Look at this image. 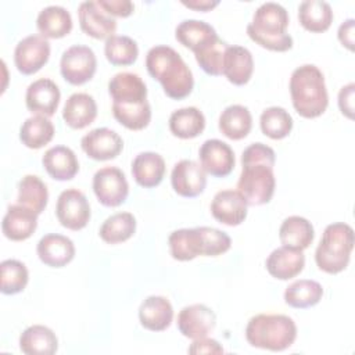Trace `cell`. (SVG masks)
Listing matches in <instances>:
<instances>
[{
	"mask_svg": "<svg viewBox=\"0 0 355 355\" xmlns=\"http://www.w3.org/2000/svg\"><path fill=\"white\" fill-rule=\"evenodd\" d=\"M275 159L273 148L263 143H252L243 151L237 190L248 205H262L272 200L276 186Z\"/></svg>",
	"mask_w": 355,
	"mask_h": 355,
	"instance_id": "6da1fadb",
	"label": "cell"
},
{
	"mask_svg": "<svg viewBox=\"0 0 355 355\" xmlns=\"http://www.w3.org/2000/svg\"><path fill=\"white\" fill-rule=\"evenodd\" d=\"M146 67L169 98L182 100L191 93L193 73L175 49L164 44L151 47L146 55Z\"/></svg>",
	"mask_w": 355,
	"mask_h": 355,
	"instance_id": "7a4b0ae2",
	"label": "cell"
},
{
	"mask_svg": "<svg viewBox=\"0 0 355 355\" xmlns=\"http://www.w3.org/2000/svg\"><path fill=\"white\" fill-rule=\"evenodd\" d=\"M290 94L294 110L304 118L320 116L329 104L327 89L322 71L313 64L295 68L290 78Z\"/></svg>",
	"mask_w": 355,
	"mask_h": 355,
	"instance_id": "3957f363",
	"label": "cell"
},
{
	"mask_svg": "<svg viewBox=\"0 0 355 355\" xmlns=\"http://www.w3.org/2000/svg\"><path fill=\"white\" fill-rule=\"evenodd\" d=\"M288 14L279 3L261 4L247 25V35L252 42L272 51H287L293 47V37L287 33Z\"/></svg>",
	"mask_w": 355,
	"mask_h": 355,
	"instance_id": "277c9868",
	"label": "cell"
},
{
	"mask_svg": "<svg viewBox=\"0 0 355 355\" xmlns=\"http://www.w3.org/2000/svg\"><path fill=\"white\" fill-rule=\"evenodd\" d=\"M297 337L294 320L280 313H259L252 316L245 327V338L250 345L269 349L284 351L291 347Z\"/></svg>",
	"mask_w": 355,
	"mask_h": 355,
	"instance_id": "5b68a950",
	"label": "cell"
},
{
	"mask_svg": "<svg viewBox=\"0 0 355 355\" xmlns=\"http://www.w3.org/2000/svg\"><path fill=\"white\" fill-rule=\"evenodd\" d=\"M354 248V230L348 223L336 222L326 226L315 251L318 268L326 273L336 275L344 270Z\"/></svg>",
	"mask_w": 355,
	"mask_h": 355,
	"instance_id": "8992f818",
	"label": "cell"
},
{
	"mask_svg": "<svg viewBox=\"0 0 355 355\" xmlns=\"http://www.w3.org/2000/svg\"><path fill=\"white\" fill-rule=\"evenodd\" d=\"M96 68H97L96 54L87 46H82V44L71 46L61 55V61H60L61 75L68 83L73 86H79L89 82L94 76Z\"/></svg>",
	"mask_w": 355,
	"mask_h": 355,
	"instance_id": "52a82bcc",
	"label": "cell"
},
{
	"mask_svg": "<svg viewBox=\"0 0 355 355\" xmlns=\"http://www.w3.org/2000/svg\"><path fill=\"white\" fill-rule=\"evenodd\" d=\"M93 191L104 207L123 204L129 194V184L125 173L116 166H104L93 176Z\"/></svg>",
	"mask_w": 355,
	"mask_h": 355,
	"instance_id": "ba28073f",
	"label": "cell"
},
{
	"mask_svg": "<svg viewBox=\"0 0 355 355\" xmlns=\"http://www.w3.org/2000/svg\"><path fill=\"white\" fill-rule=\"evenodd\" d=\"M55 215L58 222L69 230H80L90 220V205L86 196L78 189L64 190L57 200Z\"/></svg>",
	"mask_w": 355,
	"mask_h": 355,
	"instance_id": "9c48e42d",
	"label": "cell"
},
{
	"mask_svg": "<svg viewBox=\"0 0 355 355\" xmlns=\"http://www.w3.org/2000/svg\"><path fill=\"white\" fill-rule=\"evenodd\" d=\"M50 57V43L42 35H29L18 42L14 50V64L22 75H33Z\"/></svg>",
	"mask_w": 355,
	"mask_h": 355,
	"instance_id": "30bf717a",
	"label": "cell"
},
{
	"mask_svg": "<svg viewBox=\"0 0 355 355\" xmlns=\"http://www.w3.org/2000/svg\"><path fill=\"white\" fill-rule=\"evenodd\" d=\"M112 105L133 107L147 101V87L143 79L133 72H119L108 82Z\"/></svg>",
	"mask_w": 355,
	"mask_h": 355,
	"instance_id": "8fae6325",
	"label": "cell"
},
{
	"mask_svg": "<svg viewBox=\"0 0 355 355\" xmlns=\"http://www.w3.org/2000/svg\"><path fill=\"white\" fill-rule=\"evenodd\" d=\"M198 158L205 173L215 178L230 175L236 164L232 147L219 139L205 140L200 147Z\"/></svg>",
	"mask_w": 355,
	"mask_h": 355,
	"instance_id": "7c38bea8",
	"label": "cell"
},
{
	"mask_svg": "<svg viewBox=\"0 0 355 355\" xmlns=\"http://www.w3.org/2000/svg\"><path fill=\"white\" fill-rule=\"evenodd\" d=\"M171 183L176 194L186 198L197 197L207 186L205 171L196 161L180 159L172 169Z\"/></svg>",
	"mask_w": 355,
	"mask_h": 355,
	"instance_id": "4fadbf2b",
	"label": "cell"
},
{
	"mask_svg": "<svg viewBox=\"0 0 355 355\" xmlns=\"http://www.w3.org/2000/svg\"><path fill=\"white\" fill-rule=\"evenodd\" d=\"M80 147L92 159L107 161L114 159L121 154L123 141L115 130L108 128H97L82 137Z\"/></svg>",
	"mask_w": 355,
	"mask_h": 355,
	"instance_id": "5bb4252c",
	"label": "cell"
},
{
	"mask_svg": "<svg viewBox=\"0 0 355 355\" xmlns=\"http://www.w3.org/2000/svg\"><path fill=\"white\" fill-rule=\"evenodd\" d=\"M216 324L215 312L204 304L184 306L178 315V329L187 338L207 337Z\"/></svg>",
	"mask_w": 355,
	"mask_h": 355,
	"instance_id": "9a60e30c",
	"label": "cell"
},
{
	"mask_svg": "<svg viewBox=\"0 0 355 355\" xmlns=\"http://www.w3.org/2000/svg\"><path fill=\"white\" fill-rule=\"evenodd\" d=\"M60 98L61 93L58 86L47 78H40L32 82L25 94L26 108L36 115H43L47 118L55 114Z\"/></svg>",
	"mask_w": 355,
	"mask_h": 355,
	"instance_id": "2e32d148",
	"label": "cell"
},
{
	"mask_svg": "<svg viewBox=\"0 0 355 355\" xmlns=\"http://www.w3.org/2000/svg\"><path fill=\"white\" fill-rule=\"evenodd\" d=\"M247 207L244 197L239 190H220L218 191L211 202L212 216L223 225L237 226L244 222L247 216Z\"/></svg>",
	"mask_w": 355,
	"mask_h": 355,
	"instance_id": "e0dca14e",
	"label": "cell"
},
{
	"mask_svg": "<svg viewBox=\"0 0 355 355\" xmlns=\"http://www.w3.org/2000/svg\"><path fill=\"white\" fill-rule=\"evenodd\" d=\"M80 29L94 39H108L116 31V21L97 1H83L78 8Z\"/></svg>",
	"mask_w": 355,
	"mask_h": 355,
	"instance_id": "ac0fdd59",
	"label": "cell"
},
{
	"mask_svg": "<svg viewBox=\"0 0 355 355\" xmlns=\"http://www.w3.org/2000/svg\"><path fill=\"white\" fill-rule=\"evenodd\" d=\"M36 227L37 214L21 204L10 205L1 223L3 234L12 241H24L29 239Z\"/></svg>",
	"mask_w": 355,
	"mask_h": 355,
	"instance_id": "d6986e66",
	"label": "cell"
},
{
	"mask_svg": "<svg viewBox=\"0 0 355 355\" xmlns=\"http://www.w3.org/2000/svg\"><path fill=\"white\" fill-rule=\"evenodd\" d=\"M39 259L50 268H62L75 257V245L67 236L50 233L43 236L36 247Z\"/></svg>",
	"mask_w": 355,
	"mask_h": 355,
	"instance_id": "ffe728a7",
	"label": "cell"
},
{
	"mask_svg": "<svg viewBox=\"0 0 355 355\" xmlns=\"http://www.w3.org/2000/svg\"><path fill=\"white\" fill-rule=\"evenodd\" d=\"M265 265L272 277L279 280H288L302 272L305 265V255L301 250L282 245L269 254Z\"/></svg>",
	"mask_w": 355,
	"mask_h": 355,
	"instance_id": "44dd1931",
	"label": "cell"
},
{
	"mask_svg": "<svg viewBox=\"0 0 355 355\" xmlns=\"http://www.w3.org/2000/svg\"><path fill=\"white\" fill-rule=\"evenodd\" d=\"M139 319L144 329L151 331H162L172 323V304L165 297L150 295L139 308Z\"/></svg>",
	"mask_w": 355,
	"mask_h": 355,
	"instance_id": "7402d4cb",
	"label": "cell"
},
{
	"mask_svg": "<svg viewBox=\"0 0 355 355\" xmlns=\"http://www.w3.org/2000/svg\"><path fill=\"white\" fill-rule=\"evenodd\" d=\"M42 164L46 172L60 182L73 179L79 171V162L75 153L65 146L49 148L42 158Z\"/></svg>",
	"mask_w": 355,
	"mask_h": 355,
	"instance_id": "603a6c76",
	"label": "cell"
},
{
	"mask_svg": "<svg viewBox=\"0 0 355 355\" xmlns=\"http://www.w3.org/2000/svg\"><path fill=\"white\" fill-rule=\"evenodd\" d=\"M254 60L248 49L243 46H227L223 58V75L236 86L245 85L252 75Z\"/></svg>",
	"mask_w": 355,
	"mask_h": 355,
	"instance_id": "cb8c5ba5",
	"label": "cell"
},
{
	"mask_svg": "<svg viewBox=\"0 0 355 355\" xmlns=\"http://www.w3.org/2000/svg\"><path fill=\"white\" fill-rule=\"evenodd\" d=\"M97 116V104L87 93H73L65 101L62 118L72 129H83L93 123Z\"/></svg>",
	"mask_w": 355,
	"mask_h": 355,
	"instance_id": "d4e9b609",
	"label": "cell"
},
{
	"mask_svg": "<svg viewBox=\"0 0 355 355\" xmlns=\"http://www.w3.org/2000/svg\"><path fill=\"white\" fill-rule=\"evenodd\" d=\"M132 175L136 183L144 189L158 186L165 175V161L162 155L153 151L137 154L132 162Z\"/></svg>",
	"mask_w": 355,
	"mask_h": 355,
	"instance_id": "484cf974",
	"label": "cell"
},
{
	"mask_svg": "<svg viewBox=\"0 0 355 355\" xmlns=\"http://www.w3.org/2000/svg\"><path fill=\"white\" fill-rule=\"evenodd\" d=\"M57 348V336L47 326H29L19 336V349L26 355H53Z\"/></svg>",
	"mask_w": 355,
	"mask_h": 355,
	"instance_id": "4316f807",
	"label": "cell"
},
{
	"mask_svg": "<svg viewBox=\"0 0 355 355\" xmlns=\"http://www.w3.org/2000/svg\"><path fill=\"white\" fill-rule=\"evenodd\" d=\"M36 26L43 37L60 39L72 31V18L67 8L61 6H49L39 12Z\"/></svg>",
	"mask_w": 355,
	"mask_h": 355,
	"instance_id": "83f0119b",
	"label": "cell"
},
{
	"mask_svg": "<svg viewBox=\"0 0 355 355\" xmlns=\"http://www.w3.org/2000/svg\"><path fill=\"white\" fill-rule=\"evenodd\" d=\"M315 237L312 223L298 215L288 216L283 220L279 229V239L283 245L304 251L308 248Z\"/></svg>",
	"mask_w": 355,
	"mask_h": 355,
	"instance_id": "f1b7e54d",
	"label": "cell"
},
{
	"mask_svg": "<svg viewBox=\"0 0 355 355\" xmlns=\"http://www.w3.org/2000/svg\"><path fill=\"white\" fill-rule=\"evenodd\" d=\"M169 252L173 259L191 261L202 255V236L200 227L179 229L168 237Z\"/></svg>",
	"mask_w": 355,
	"mask_h": 355,
	"instance_id": "f546056e",
	"label": "cell"
},
{
	"mask_svg": "<svg viewBox=\"0 0 355 355\" xmlns=\"http://www.w3.org/2000/svg\"><path fill=\"white\" fill-rule=\"evenodd\" d=\"M298 19L304 29L312 33H322L333 22V10L327 1L306 0L298 7Z\"/></svg>",
	"mask_w": 355,
	"mask_h": 355,
	"instance_id": "4dcf8cb0",
	"label": "cell"
},
{
	"mask_svg": "<svg viewBox=\"0 0 355 355\" xmlns=\"http://www.w3.org/2000/svg\"><path fill=\"white\" fill-rule=\"evenodd\" d=\"M219 130L232 140L244 139L252 128V116L247 107L233 104L226 107L219 116Z\"/></svg>",
	"mask_w": 355,
	"mask_h": 355,
	"instance_id": "1f68e13d",
	"label": "cell"
},
{
	"mask_svg": "<svg viewBox=\"0 0 355 355\" xmlns=\"http://www.w3.org/2000/svg\"><path fill=\"white\" fill-rule=\"evenodd\" d=\"M205 116L196 107H184L173 111L169 116V130L179 139H194L202 133Z\"/></svg>",
	"mask_w": 355,
	"mask_h": 355,
	"instance_id": "d6a6232c",
	"label": "cell"
},
{
	"mask_svg": "<svg viewBox=\"0 0 355 355\" xmlns=\"http://www.w3.org/2000/svg\"><path fill=\"white\" fill-rule=\"evenodd\" d=\"M216 36V31L208 22L198 19H184L176 26L175 31L176 40L184 47L190 49L193 53Z\"/></svg>",
	"mask_w": 355,
	"mask_h": 355,
	"instance_id": "836d02e7",
	"label": "cell"
},
{
	"mask_svg": "<svg viewBox=\"0 0 355 355\" xmlns=\"http://www.w3.org/2000/svg\"><path fill=\"white\" fill-rule=\"evenodd\" d=\"M49 191L46 183L36 175H25L18 183L17 204L31 208L37 215L42 214L47 205Z\"/></svg>",
	"mask_w": 355,
	"mask_h": 355,
	"instance_id": "e575fe53",
	"label": "cell"
},
{
	"mask_svg": "<svg viewBox=\"0 0 355 355\" xmlns=\"http://www.w3.org/2000/svg\"><path fill=\"white\" fill-rule=\"evenodd\" d=\"M54 136L53 122L43 115H33L22 123L19 129V140L28 148H42L51 141Z\"/></svg>",
	"mask_w": 355,
	"mask_h": 355,
	"instance_id": "d590c367",
	"label": "cell"
},
{
	"mask_svg": "<svg viewBox=\"0 0 355 355\" xmlns=\"http://www.w3.org/2000/svg\"><path fill=\"white\" fill-rule=\"evenodd\" d=\"M323 297V287L315 280L293 282L284 291V302L291 308L305 309L316 305Z\"/></svg>",
	"mask_w": 355,
	"mask_h": 355,
	"instance_id": "8d00e7d4",
	"label": "cell"
},
{
	"mask_svg": "<svg viewBox=\"0 0 355 355\" xmlns=\"http://www.w3.org/2000/svg\"><path fill=\"white\" fill-rule=\"evenodd\" d=\"M136 232V219L130 212H118L108 216L101 227L100 237L108 244H118L129 240Z\"/></svg>",
	"mask_w": 355,
	"mask_h": 355,
	"instance_id": "74e56055",
	"label": "cell"
},
{
	"mask_svg": "<svg viewBox=\"0 0 355 355\" xmlns=\"http://www.w3.org/2000/svg\"><path fill=\"white\" fill-rule=\"evenodd\" d=\"M104 54L112 65H132L139 55L137 43L125 35H112L105 40Z\"/></svg>",
	"mask_w": 355,
	"mask_h": 355,
	"instance_id": "f35d334b",
	"label": "cell"
},
{
	"mask_svg": "<svg viewBox=\"0 0 355 355\" xmlns=\"http://www.w3.org/2000/svg\"><path fill=\"white\" fill-rule=\"evenodd\" d=\"M259 125L265 136L273 140H280L290 135L293 129V118L282 107H269L262 111Z\"/></svg>",
	"mask_w": 355,
	"mask_h": 355,
	"instance_id": "ab89813d",
	"label": "cell"
},
{
	"mask_svg": "<svg viewBox=\"0 0 355 355\" xmlns=\"http://www.w3.org/2000/svg\"><path fill=\"white\" fill-rule=\"evenodd\" d=\"M226 49L227 43L216 36L194 51L196 61L205 73L212 76L223 75V58Z\"/></svg>",
	"mask_w": 355,
	"mask_h": 355,
	"instance_id": "60d3db41",
	"label": "cell"
},
{
	"mask_svg": "<svg viewBox=\"0 0 355 355\" xmlns=\"http://www.w3.org/2000/svg\"><path fill=\"white\" fill-rule=\"evenodd\" d=\"M1 270V293L12 295L24 291L28 284L29 273L26 266L18 259H4L0 263Z\"/></svg>",
	"mask_w": 355,
	"mask_h": 355,
	"instance_id": "b9f144b4",
	"label": "cell"
},
{
	"mask_svg": "<svg viewBox=\"0 0 355 355\" xmlns=\"http://www.w3.org/2000/svg\"><path fill=\"white\" fill-rule=\"evenodd\" d=\"M112 114H114V118L122 126L130 130H141L151 121V107L148 101L140 105H133V107L112 105Z\"/></svg>",
	"mask_w": 355,
	"mask_h": 355,
	"instance_id": "7bdbcfd3",
	"label": "cell"
},
{
	"mask_svg": "<svg viewBox=\"0 0 355 355\" xmlns=\"http://www.w3.org/2000/svg\"><path fill=\"white\" fill-rule=\"evenodd\" d=\"M97 4L111 17H129L135 6L129 0H97Z\"/></svg>",
	"mask_w": 355,
	"mask_h": 355,
	"instance_id": "ee69618b",
	"label": "cell"
},
{
	"mask_svg": "<svg viewBox=\"0 0 355 355\" xmlns=\"http://www.w3.org/2000/svg\"><path fill=\"white\" fill-rule=\"evenodd\" d=\"M354 92L355 83H348L338 92V107L343 115L352 119L354 118Z\"/></svg>",
	"mask_w": 355,
	"mask_h": 355,
	"instance_id": "f6af8a7d",
	"label": "cell"
},
{
	"mask_svg": "<svg viewBox=\"0 0 355 355\" xmlns=\"http://www.w3.org/2000/svg\"><path fill=\"white\" fill-rule=\"evenodd\" d=\"M190 354H223V348L216 340L212 338H196L189 347Z\"/></svg>",
	"mask_w": 355,
	"mask_h": 355,
	"instance_id": "bcb514c9",
	"label": "cell"
},
{
	"mask_svg": "<svg viewBox=\"0 0 355 355\" xmlns=\"http://www.w3.org/2000/svg\"><path fill=\"white\" fill-rule=\"evenodd\" d=\"M354 25H355V21L352 18H349L340 25L338 32H337V36H338V40L341 42V44L345 46L351 51L354 50Z\"/></svg>",
	"mask_w": 355,
	"mask_h": 355,
	"instance_id": "7dc6e473",
	"label": "cell"
},
{
	"mask_svg": "<svg viewBox=\"0 0 355 355\" xmlns=\"http://www.w3.org/2000/svg\"><path fill=\"white\" fill-rule=\"evenodd\" d=\"M182 4L184 7H189V8H193L196 11H209L212 8H215L218 4H219V0H183Z\"/></svg>",
	"mask_w": 355,
	"mask_h": 355,
	"instance_id": "c3c4849f",
	"label": "cell"
}]
</instances>
